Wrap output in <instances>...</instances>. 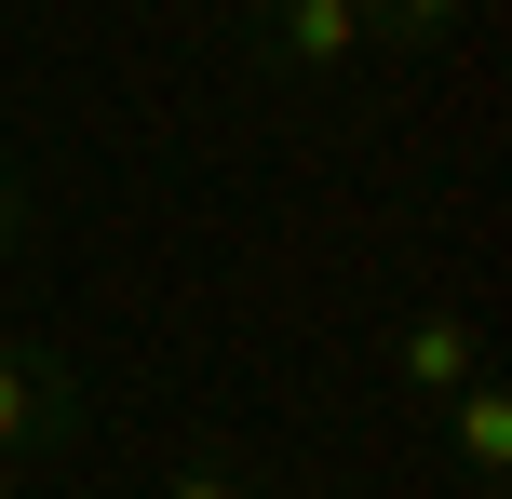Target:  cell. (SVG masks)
Returning a JSON list of instances; mask_svg holds the SVG:
<instances>
[{"label":"cell","mask_w":512,"mask_h":499,"mask_svg":"<svg viewBox=\"0 0 512 499\" xmlns=\"http://www.w3.org/2000/svg\"><path fill=\"white\" fill-rule=\"evenodd\" d=\"M54 419H68V378H54L41 351H14V338H0V459H27Z\"/></svg>","instance_id":"cell-3"},{"label":"cell","mask_w":512,"mask_h":499,"mask_svg":"<svg viewBox=\"0 0 512 499\" xmlns=\"http://www.w3.org/2000/svg\"><path fill=\"white\" fill-rule=\"evenodd\" d=\"M14 486H27V473H14V459H0V499H14Z\"/></svg>","instance_id":"cell-8"},{"label":"cell","mask_w":512,"mask_h":499,"mask_svg":"<svg viewBox=\"0 0 512 499\" xmlns=\"http://www.w3.org/2000/svg\"><path fill=\"white\" fill-rule=\"evenodd\" d=\"M472 378H486L472 311H418V324H405V392H418V405H445V392H472Z\"/></svg>","instance_id":"cell-2"},{"label":"cell","mask_w":512,"mask_h":499,"mask_svg":"<svg viewBox=\"0 0 512 499\" xmlns=\"http://www.w3.org/2000/svg\"><path fill=\"white\" fill-rule=\"evenodd\" d=\"M472 0H364V41H445Z\"/></svg>","instance_id":"cell-5"},{"label":"cell","mask_w":512,"mask_h":499,"mask_svg":"<svg viewBox=\"0 0 512 499\" xmlns=\"http://www.w3.org/2000/svg\"><path fill=\"white\" fill-rule=\"evenodd\" d=\"M176 499H256V486L230 473V459H189V473H176Z\"/></svg>","instance_id":"cell-6"},{"label":"cell","mask_w":512,"mask_h":499,"mask_svg":"<svg viewBox=\"0 0 512 499\" xmlns=\"http://www.w3.org/2000/svg\"><path fill=\"white\" fill-rule=\"evenodd\" d=\"M270 41H283V68H364V54H378V41H364V0H283V14H270Z\"/></svg>","instance_id":"cell-1"},{"label":"cell","mask_w":512,"mask_h":499,"mask_svg":"<svg viewBox=\"0 0 512 499\" xmlns=\"http://www.w3.org/2000/svg\"><path fill=\"white\" fill-rule=\"evenodd\" d=\"M14 230H27V189H14V176H0V243H14Z\"/></svg>","instance_id":"cell-7"},{"label":"cell","mask_w":512,"mask_h":499,"mask_svg":"<svg viewBox=\"0 0 512 499\" xmlns=\"http://www.w3.org/2000/svg\"><path fill=\"white\" fill-rule=\"evenodd\" d=\"M445 405H459V473L499 486V473H512V405L486 392V378H472V392H445Z\"/></svg>","instance_id":"cell-4"}]
</instances>
